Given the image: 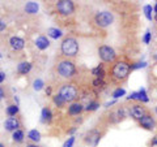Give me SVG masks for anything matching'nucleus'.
<instances>
[{
    "mask_svg": "<svg viewBox=\"0 0 157 147\" xmlns=\"http://www.w3.org/2000/svg\"><path fill=\"white\" fill-rule=\"evenodd\" d=\"M110 73H111V78L114 81L122 82V81L127 80V77L130 76V73H131V65L127 61H124V60L115 61L114 65L111 66V72Z\"/></svg>",
    "mask_w": 157,
    "mask_h": 147,
    "instance_id": "1",
    "label": "nucleus"
},
{
    "mask_svg": "<svg viewBox=\"0 0 157 147\" xmlns=\"http://www.w3.org/2000/svg\"><path fill=\"white\" fill-rule=\"evenodd\" d=\"M60 51L63 53V56L68 57H75L78 53V42L76 38L73 37H66L62 41L60 45Z\"/></svg>",
    "mask_w": 157,
    "mask_h": 147,
    "instance_id": "2",
    "label": "nucleus"
},
{
    "mask_svg": "<svg viewBox=\"0 0 157 147\" xmlns=\"http://www.w3.org/2000/svg\"><path fill=\"white\" fill-rule=\"evenodd\" d=\"M56 72L60 77L70 80L76 74V65L70 59H64V60H60L56 64Z\"/></svg>",
    "mask_w": 157,
    "mask_h": 147,
    "instance_id": "3",
    "label": "nucleus"
},
{
    "mask_svg": "<svg viewBox=\"0 0 157 147\" xmlns=\"http://www.w3.org/2000/svg\"><path fill=\"white\" fill-rule=\"evenodd\" d=\"M58 94L66 100V103H73L78 98L77 87L73 83H64V85H62Z\"/></svg>",
    "mask_w": 157,
    "mask_h": 147,
    "instance_id": "4",
    "label": "nucleus"
},
{
    "mask_svg": "<svg viewBox=\"0 0 157 147\" xmlns=\"http://www.w3.org/2000/svg\"><path fill=\"white\" fill-rule=\"evenodd\" d=\"M94 22H96V25L98 27H101V29L109 27L111 23L114 22V16H113V13L109 12V11L98 12L94 16Z\"/></svg>",
    "mask_w": 157,
    "mask_h": 147,
    "instance_id": "5",
    "label": "nucleus"
},
{
    "mask_svg": "<svg viewBox=\"0 0 157 147\" xmlns=\"http://www.w3.org/2000/svg\"><path fill=\"white\" fill-rule=\"evenodd\" d=\"M98 56L102 60V63H114L117 60V52L113 47L107 45H102L98 47Z\"/></svg>",
    "mask_w": 157,
    "mask_h": 147,
    "instance_id": "6",
    "label": "nucleus"
},
{
    "mask_svg": "<svg viewBox=\"0 0 157 147\" xmlns=\"http://www.w3.org/2000/svg\"><path fill=\"white\" fill-rule=\"evenodd\" d=\"M102 135H104V133H101L98 129H90L88 130L85 135H84V142L86 145H89L92 147H97L98 143H100V141L102 139Z\"/></svg>",
    "mask_w": 157,
    "mask_h": 147,
    "instance_id": "7",
    "label": "nucleus"
},
{
    "mask_svg": "<svg viewBox=\"0 0 157 147\" xmlns=\"http://www.w3.org/2000/svg\"><path fill=\"white\" fill-rule=\"evenodd\" d=\"M55 7H56V11L62 16H71L75 12V3L72 0H59Z\"/></svg>",
    "mask_w": 157,
    "mask_h": 147,
    "instance_id": "8",
    "label": "nucleus"
},
{
    "mask_svg": "<svg viewBox=\"0 0 157 147\" xmlns=\"http://www.w3.org/2000/svg\"><path fill=\"white\" fill-rule=\"evenodd\" d=\"M147 113H148V109H147V107L144 104H141V103L134 104L128 108V116L131 117V119L136 120V121H139L141 117L145 116Z\"/></svg>",
    "mask_w": 157,
    "mask_h": 147,
    "instance_id": "9",
    "label": "nucleus"
},
{
    "mask_svg": "<svg viewBox=\"0 0 157 147\" xmlns=\"http://www.w3.org/2000/svg\"><path fill=\"white\" fill-rule=\"evenodd\" d=\"M21 120L18 119V117H8V119L4 121V129L7 131H16L18 129H21Z\"/></svg>",
    "mask_w": 157,
    "mask_h": 147,
    "instance_id": "10",
    "label": "nucleus"
},
{
    "mask_svg": "<svg viewBox=\"0 0 157 147\" xmlns=\"http://www.w3.org/2000/svg\"><path fill=\"white\" fill-rule=\"evenodd\" d=\"M139 125H140L143 129H145V130H153V129L156 128L155 117L152 116L151 113H147L145 116H143V117H141V119L139 120Z\"/></svg>",
    "mask_w": 157,
    "mask_h": 147,
    "instance_id": "11",
    "label": "nucleus"
},
{
    "mask_svg": "<svg viewBox=\"0 0 157 147\" xmlns=\"http://www.w3.org/2000/svg\"><path fill=\"white\" fill-rule=\"evenodd\" d=\"M9 46L13 51H21L25 47V39L21 37H11L9 39Z\"/></svg>",
    "mask_w": 157,
    "mask_h": 147,
    "instance_id": "12",
    "label": "nucleus"
},
{
    "mask_svg": "<svg viewBox=\"0 0 157 147\" xmlns=\"http://www.w3.org/2000/svg\"><path fill=\"white\" fill-rule=\"evenodd\" d=\"M84 109H85V107L82 106V103L73 102V103H71V104H70V107H68V112H67V113L70 116H78Z\"/></svg>",
    "mask_w": 157,
    "mask_h": 147,
    "instance_id": "13",
    "label": "nucleus"
},
{
    "mask_svg": "<svg viewBox=\"0 0 157 147\" xmlns=\"http://www.w3.org/2000/svg\"><path fill=\"white\" fill-rule=\"evenodd\" d=\"M52 111L50 107H43L42 111H41V122L42 124H51L52 121Z\"/></svg>",
    "mask_w": 157,
    "mask_h": 147,
    "instance_id": "14",
    "label": "nucleus"
},
{
    "mask_svg": "<svg viewBox=\"0 0 157 147\" xmlns=\"http://www.w3.org/2000/svg\"><path fill=\"white\" fill-rule=\"evenodd\" d=\"M34 43H36V47L39 51H45L50 47V41H48V38L45 37V35H39Z\"/></svg>",
    "mask_w": 157,
    "mask_h": 147,
    "instance_id": "15",
    "label": "nucleus"
},
{
    "mask_svg": "<svg viewBox=\"0 0 157 147\" xmlns=\"http://www.w3.org/2000/svg\"><path fill=\"white\" fill-rule=\"evenodd\" d=\"M32 68H33V64L30 61H21L20 64L17 65V73L18 74H21V76H25L28 74V73H30L32 70Z\"/></svg>",
    "mask_w": 157,
    "mask_h": 147,
    "instance_id": "16",
    "label": "nucleus"
},
{
    "mask_svg": "<svg viewBox=\"0 0 157 147\" xmlns=\"http://www.w3.org/2000/svg\"><path fill=\"white\" fill-rule=\"evenodd\" d=\"M92 76H94L96 78H100V80H104L105 76H106V72H105V68H104V63L100 65H97L96 68L92 69Z\"/></svg>",
    "mask_w": 157,
    "mask_h": 147,
    "instance_id": "17",
    "label": "nucleus"
},
{
    "mask_svg": "<svg viewBox=\"0 0 157 147\" xmlns=\"http://www.w3.org/2000/svg\"><path fill=\"white\" fill-rule=\"evenodd\" d=\"M38 9H39V5L36 2H28L25 4V7H24V11L28 14H36V13H38Z\"/></svg>",
    "mask_w": 157,
    "mask_h": 147,
    "instance_id": "18",
    "label": "nucleus"
},
{
    "mask_svg": "<svg viewBox=\"0 0 157 147\" xmlns=\"http://www.w3.org/2000/svg\"><path fill=\"white\" fill-rule=\"evenodd\" d=\"M12 139H13V142H16V143H22L24 139H25V133H24V130L18 129L16 131H13L12 133Z\"/></svg>",
    "mask_w": 157,
    "mask_h": 147,
    "instance_id": "19",
    "label": "nucleus"
},
{
    "mask_svg": "<svg viewBox=\"0 0 157 147\" xmlns=\"http://www.w3.org/2000/svg\"><path fill=\"white\" fill-rule=\"evenodd\" d=\"M137 100H139L141 104L149 102V96H148V94H147V90L144 89V87H140V90L137 91Z\"/></svg>",
    "mask_w": 157,
    "mask_h": 147,
    "instance_id": "20",
    "label": "nucleus"
},
{
    "mask_svg": "<svg viewBox=\"0 0 157 147\" xmlns=\"http://www.w3.org/2000/svg\"><path fill=\"white\" fill-rule=\"evenodd\" d=\"M47 35L52 38V39H59L63 37V31L60 30V29H56V27H50L47 30Z\"/></svg>",
    "mask_w": 157,
    "mask_h": 147,
    "instance_id": "21",
    "label": "nucleus"
},
{
    "mask_svg": "<svg viewBox=\"0 0 157 147\" xmlns=\"http://www.w3.org/2000/svg\"><path fill=\"white\" fill-rule=\"evenodd\" d=\"M28 138L30 139L32 142L38 143V142L41 141V133H39L37 129H32V130H29V133H28Z\"/></svg>",
    "mask_w": 157,
    "mask_h": 147,
    "instance_id": "22",
    "label": "nucleus"
},
{
    "mask_svg": "<svg viewBox=\"0 0 157 147\" xmlns=\"http://www.w3.org/2000/svg\"><path fill=\"white\" fill-rule=\"evenodd\" d=\"M18 112H20V108H18V106H16V104H9L6 108V113L9 117H16Z\"/></svg>",
    "mask_w": 157,
    "mask_h": 147,
    "instance_id": "23",
    "label": "nucleus"
},
{
    "mask_svg": "<svg viewBox=\"0 0 157 147\" xmlns=\"http://www.w3.org/2000/svg\"><path fill=\"white\" fill-rule=\"evenodd\" d=\"M98 107H100V103H98L97 100H94V99H92V100L88 102V104L85 106L84 111H86V112H94V111L98 109Z\"/></svg>",
    "mask_w": 157,
    "mask_h": 147,
    "instance_id": "24",
    "label": "nucleus"
},
{
    "mask_svg": "<svg viewBox=\"0 0 157 147\" xmlns=\"http://www.w3.org/2000/svg\"><path fill=\"white\" fill-rule=\"evenodd\" d=\"M143 11H144L145 18L148 20V21H152V20H153V7L149 5V4H147V5H144Z\"/></svg>",
    "mask_w": 157,
    "mask_h": 147,
    "instance_id": "25",
    "label": "nucleus"
},
{
    "mask_svg": "<svg viewBox=\"0 0 157 147\" xmlns=\"http://www.w3.org/2000/svg\"><path fill=\"white\" fill-rule=\"evenodd\" d=\"M52 103L58 107V108H62V107H64L66 100L63 99V98L59 95V94H55V95H52Z\"/></svg>",
    "mask_w": 157,
    "mask_h": 147,
    "instance_id": "26",
    "label": "nucleus"
},
{
    "mask_svg": "<svg viewBox=\"0 0 157 147\" xmlns=\"http://www.w3.org/2000/svg\"><path fill=\"white\" fill-rule=\"evenodd\" d=\"M124 95H126V90L122 89V87H118V89H115L114 91H113V94H111V96H113V99H114V100L119 99V98L124 96Z\"/></svg>",
    "mask_w": 157,
    "mask_h": 147,
    "instance_id": "27",
    "label": "nucleus"
},
{
    "mask_svg": "<svg viewBox=\"0 0 157 147\" xmlns=\"http://www.w3.org/2000/svg\"><path fill=\"white\" fill-rule=\"evenodd\" d=\"M43 87H45V82H43V80H41V78H37V80L33 81V89L36 91L43 90Z\"/></svg>",
    "mask_w": 157,
    "mask_h": 147,
    "instance_id": "28",
    "label": "nucleus"
},
{
    "mask_svg": "<svg viewBox=\"0 0 157 147\" xmlns=\"http://www.w3.org/2000/svg\"><path fill=\"white\" fill-rule=\"evenodd\" d=\"M92 85L93 87H96V89H105V86H106V82L104 80H100V78H94L92 82Z\"/></svg>",
    "mask_w": 157,
    "mask_h": 147,
    "instance_id": "29",
    "label": "nucleus"
},
{
    "mask_svg": "<svg viewBox=\"0 0 157 147\" xmlns=\"http://www.w3.org/2000/svg\"><path fill=\"white\" fill-rule=\"evenodd\" d=\"M147 61H137L135 64L131 65V72L132 70H136V69H143V68H147Z\"/></svg>",
    "mask_w": 157,
    "mask_h": 147,
    "instance_id": "30",
    "label": "nucleus"
},
{
    "mask_svg": "<svg viewBox=\"0 0 157 147\" xmlns=\"http://www.w3.org/2000/svg\"><path fill=\"white\" fill-rule=\"evenodd\" d=\"M151 39H152V33H151L149 30H147L145 34H144V37H143L144 45H149V43H151Z\"/></svg>",
    "mask_w": 157,
    "mask_h": 147,
    "instance_id": "31",
    "label": "nucleus"
},
{
    "mask_svg": "<svg viewBox=\"0 0 157 147\" xmlns=\"http://www.w3.org/2000/svg\"><path fill=\"white\" fill-rule=\"evenodd\" d=\"M75 138H76V137H73V135L70 137V138H68L64 143H63V147H72L73 143H75Z\"/></svg>",
    "mask_w": 157,
    "mask_h": 147,
    "instance_id": "32",
    "label": "nucleus"
},
{
    "mask_svg": "<svg viewBox=\"0 0 157 147\" xmlns=\"http://www.w3.org/2000/svg\"><path fill=\"white\" fill-rule=\"evenodd\" d=\"M149 147H157V134L152 137V139L149 142Z\"/></svg>",
    "mask_w": 157,
    "mask_h": 147,
    "instance_id": "33",
    "label": "nucleus"
},
{
    "mask_svg": "<svg viewBox=\"0 0 157 147\" xmlns=\"http://www.w3.org/2000/svg\"><path fill=\"white\" fill-rule=\"evenodd\" d=\"M127 100H137V91H134L127 96Z\"/></svg>",
    "mask_w": 157,
    "mask_h": 147,
    "instance_id": "34",
    "label": "nucleus"
},
{
    "mask_svg": "<svg viewBox=\"0 0 157 147\" xmlns=\"http://www.w3.org/2000/svg\"><path fill=\"white\" fill-rule=\"evenodd\" d=\"M6 29H7V23L4 22L3 20H0V33L4 31V30H6Z\"/></svg>",
    "mask_w": 157,
    "mask_h": 147,
    "instance_id": "35",
    "label": "nucleus"
},
{
    "mask_svg": "<svg viewBox=\"0 0 157 147\" xmlns=\"http://www.w3.org/2000/svg\"><path fill=\"white\" fill-rule=\"evenodd\" d=\"M4 98H6V91H4V89L0 86V102H2Z\"/></svg>",
    "mask_w": 157,
    "mask_h": 147,
    "instance_id": "36",
    "label": "nucleus"
},
{
    "mask_svg": "<svg viewBox=\"0 0 157 147\" xmlns=\"http://www.w3.org/2000/svg\"><path fill=\"white\" fill-rule=\"evenodd\" d=\"M6 78H7V76H6V73H4V72H2V70H0V83H3L4 81H6Z\"/></svg>",
    "mask_w": 157,
    "mask_h": 147,
    "instance_id": "37",
    "label": "nucleus"
},
{
    "mask_svg": "<svg viewBox=\"0 0 157 147\" xmlns=\"http://www.w3.org/2000/svg\"><path fill=\"white\" fill-rule=\"evenodd\" d=\"M115 103H117V100L113 99V100H110V102H107L106 104H105V107H106V108H110V107H111V106H114Z\"/></svg>",
    "mask_w": 157,
    "mask_h": 147,
    "instance_id": "38",
    "label": "nucleus"
},
{
    "mask_svg": "<svg viewBox=\"0 0 157 147\" xmlns=\"http://www.w3.org/2000/svg\"><path fill=\"white\" fill-rule=\"evenodd\" d=\"M13 100H14V104H16V106H20V98H18L17 95H14V96H13Z\"/></svg>",
    "mask_w": 157,
    "mask_h": 147,
    "instance_id": "39",
    "label": "nucleus"
},
{
    "mask_svg": "<svg viewBox=\"0 0 157 147\" xmlns=\"http://www.w3.org/2000/svg\"><path fill=\"white\" fill-rule=\"evenodd\" d=\"M76 130H77V128H76V126H72V128H71L70 130H68V134H73V133H75Z\"/></svg>",
    "mask_w": 157,
    "mask_h": 147,
    "instance_id": "40",
    "label": "nucleus"
},
{
    "mask_svg": "<svg viewBox=\"0 0 157 147\" xmlns=\"http://www.w3.org/2000/svg\"><path fill=\"white\" fill-rule=\"evenodd\" d=\"M51 91H52V90H51V86H48L47 89H46V95L50 96V95H51Z\"/></svg>",
    "mask_w": 157,
    "mask_h": 147,
    "instance_id": "41",
    "label": "nucleus"
},
{
    "mask_svg": "<svg viewBox=\"0 0 157 147\" xmlns=\"http://www.w3.org/2000/svg\"><path fill=\"white\" fill-rule=\"evenodd\" d=\"M26 147H39V146H37V143H28Z\"/></svg>",
    "mask_w": 157,
    "mask_h": 147,
    "instance_id": "42",
    "label": "nucleus"
},
{
    "mask_svg": "<svg viewBox=\"0 0 157 147\" xmlns=\"http://www.w3.org/2000/svg\"><path fill=\"white\" fill-rule=\"evenodd\" d=\"M153 12H155V13L157 14V3L155 4V7H153Z\"/></svg>",
    "mask_w": 157,
    "mask_h": 147,
    "instance_id": "43",
    "label": "nucleus"
},
{
    "mask_svg": "<svg viewBox=\"0 0 157 147\" xmlns=\"http://www.w3.org/2000/svg\"><path fill=\"white\" fill-rule=\"evenodd\" d=\"M0 147H6V145H3L2 142H0Z\"/></svg>",
    "mask_w": 157,
    "mask_h": 147,
    "instance_id": "44",
    "label": "nucleus"
},
{
    "mask_svg": "<svg viewBox=\"0 0 157 147\" xmlns=\"http://www.w3.org/2000/svg\"><path fill=\"white\" fill-rule=\"evenodd\" d=\"M155 112H156V115H157V106L155 107Z\"/></svg>",
    "mask_w": 157,
    "mask_h": 147,
    "instance_id": "45",
    "label": "nucleus"
},
{
    "mask_svg": "<svg viewBox=\"0 0 157 147\" xmlns=\"http://www.w3.org/2000/svg\"><path fill=\"white\" fill-rule=\"evenodd\" d=\"M155 20H156V21H157V14H155V17H153Z\"/></svg>",
    "mask_w": 157,
    "mask_h": 147,
    "instance_id": "46",
    "label": "nucleus"
},
{
    "mask_svg": "<svg viewBox=\"0 0 157 147\" xmlns=\"http://www.w3.org/2000/svg\"><path fill=\"white\" fill-rule=\"evenodd\" d=\"M153 57H155V60H157V53H156V55H155Z\"/></svg>",
    "mask_w": 157,
    "mask_h": 147,
    "instance_id": "47",
    "label": "nucleus"
},
{
    "mask_svg": "<svg viewBox=\"0 0 157 147\" xmlns=\"http://www.w3.org/2000/svg\"><path fill=\"white\" fill-rule=\"evenodd\" d=\"M0 57H3V55H2V53H0Z\"/></svg>",
    "mask_w": 157,
    "mask_h": 147,
    "instance_id": "48",
    "label": "nucleus"
}]
</instances>
